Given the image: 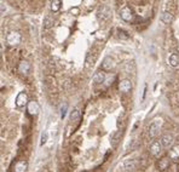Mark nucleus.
Returning <instances> with one entry per match:
<instances>
[{"instance_id": "1", "label": "nucleus", "mask_w": 179, "mask_h": 172, "mask_svg": "<svg viewBox=\"0 0 179 172\" xmlns=\"http://www.w3.org/2000/svg\"><path fill=\"white\" fill-rule=\"evenodd\" d=\"M161 126H162V119H161V118H155V119L150 123L149 127H148L149 137H150V138H155V137L159 135Z\"/></svg>"}, {"instance_id": "2", "label": "nucleus", "mask_w": 179, "mask_h": 172, "mask_svg": "<svg viewBox=\"0 0 179 172\" xmlns=\"http://www.w3.org/2000/svg\"><path fill=\"white\" fill-rule=\"evenodd\" d=\"M97 17L101 22H107L111 18V9L107 5H103L99 7L98 12H97Z\"/></svg>"}, {"instance_id": "3", "label": "nucleus", "mask_w": 179, "mask_h": 172, "mask_svg": "<svg viewBox=\"0 0 179 172\" xmlns=\"http://www.w3.org/2000/svg\"><path fill=\"white\" fill-rule=\"evenodd\" d=\"M138 167H139L138 160H126L120 165V170L124 172H133Z\"/></svg>"}, {"instance_id": "4", "label": "nucleus", "mask_w": 179, "mask_h": 172, "mask_svg": "<svg viewBox=\"0 0 179 172\" xmlns=\"http://www.w3.org/2000/svg\"><path fill=\"white\" fill-rule=\"evenodd\" d=\"M22 40V37L18 32H10L7 35H6V43L10 45V46H17Z\"/></svg>"}, {"instance_id": "5", "label": "nucleus", "mask_w": 179, "mask_h": 172, "mask_svg": "<svg viewBox=\"0 0 179 172\" xmlns=\"http://www.w3.org/2000/svg\"><path fill=\"white\" fill-rule=\"evenodd\" d=\"M162 148H163V146L160 141H154L150 144V147H149V152H150V154L153 156H159L162 153Z\"/></svg>"}, {"instance_id": "6", "label": "nucleus", "mask_w": 179, "mask_h": 172, "mask_svg": "<svg viewBox=\"0 0 179 172\" xmlns=\"http://www.w3.org/2000/svg\"><path fill=\"white\" fill-rule=\"evenodd\" d=\"M120 17H121L125 22H133V21H134V13H133V11H132L128 6H125L124 9H121V11H120Z\"/></svg>"}, {"instance_id": "7", "label": "nucleus", "mask_w": 179, "mask_h": 172, "mask_svg": "<svg viewBox=\"0 0 179 172\" xmlns=\"http://www.w3.org/2000/svg\"><path fill=\"white\" fill-rule=\"evenodd\" d=\"M114 67H115V61L113 57H110V56L104 57V60L102 62V69L104 72H110L114 69Z\"/></svg>"}, {"instance_id": "8", "label": "nucleus", "mask_w": 179, "mask_h": 172, "mask_svg": "<svg viewBox=\"0 0 179 172\" xmlns=\"http://www.w3.org/2000/svg\"><path fill=\"white\" fill-rule=\"evenodd\" d=\"M132 82H131V80H128V79H124V80H121L120 82H119V90H120L122 93H128V92H131L132 91Z\"/></svg>"}, {"instance_id": "9", "label": "nucleus", "mask_w": 179, "mask_h": 172, "mask_svg": "<svg viewBox=\"0 0 179 172\" xmlns=\"http://www.w3.org/2000/svg\"><path fill=\"white\" fill-rule=\"evenodd\" d=\"M27 110H28V113L31 114V115L35 117V115H38L39 111H40V105H39L38 102L31 101V102L28 103V105H27Z\"/></svg>"}, {"instance_id": "10", "label": "nucleus", "mask_w": 179, "mask_h": 172, "mask_svg": "<svg viewBox=\"0 0 179 172\" xmlns=\"http://www.w3.org/2000/svg\"><path fill=\"white\" fill-rule=\"evenodd\" d=\"M28 103H29L28 102V95L24 91L19 92L18 96H17V98H16V105L18 108H23L24 105H28Z\"/></svg>"}, {"instance_id": "11", "label": "nucleus", "mask_w": 179, "mask_h": 172, "mask_svg": "<svg viewBox=\"0 0 179 172\" xmlns=\"http://www.w3.org/2000/svg\"><path fill=\"white\" fill-rule=\"evenodd\" d=\"M173 142H174V137L171 133H165L161 137V143L165 148H172L173 147Z\"/></svg>"}, {"instance_id": "12", "label": "nucleus", "mask_w": 179, "mask_h": 172, "mask_svg": "<svg viewBox=\"0 0 179 172\" xmlns=\"http://www.w3.org/2000/svg\"><path fill=\"white\" fill-rule=\"evenodd\" d=\"M31 69H32L31 62H28V61H25V60H23V61L19 62V64H18V72H19L21 74L27 75V74H29Z\"/></svg>"}, {"instance_id": "13", "label": "nucleus", "mask_w": 179, "mask_h": 172, "mask_svg": "<svg viewBox=\"0 0 179 172\" xmlns=\"http://www.w3.org/2000/svg\"><path fill=\"white\" fill-rule=\"evenodd\" d=\"M121 137H122V130H117V131H115L111 135V137H110V144H111L113 148L117 147V144L120 143Z\"/></svg>"}, {"instance_id": "14", "label": "nucleus", "mask_w": 179, "mask_h": 172, "mask_svg": "<svg viewBox=\"0 0 179 172\" xmlns=\"http://www.w3.org/2000/svg\"><path fill=\"white\" fill-rule=\"evenodd\" d=\"M167 62L171 67L173 68H179V55L178 53H171L168 56V58H167Z\"/></svg>"}, {"instance_id": "15", "label": "nucleus", "mask_w": 179, "mask_h": 172, "mask_svg": "<svg viewBox=\"0 0 179 172\" xmlns=\"http://www.w3.org/2000/svg\"><path fill=\"white\" fill-rule=\"evenodd\" d=\"M169 165H171V159H169L168 156H163V158H161V159L159 160V162H157V168H159L160 171H166V170L169 167Z\"/></svg>"}, {"instance_id": "16", "label": "nucleus", "mask_w": 179, "mask_h": 172, "mask_svg": "<svg viewBox=\"0 0 179 172\" xmlns=\"http://www.w3.org/2000/svg\"><path fill=\"white\" fill-rule=\"evenodd\" d=\"M168 158L173 161H178L179 160V144H175L173 146L169 152H168Z\"/></svg>"}, {"instance_id": "17", "label": "nucleus", "mask_w": 179, "mask_h": 172, "mask_svg": "<svg viewBox=\"0 0 179 172\" xmlns=\"http://www.w3.org/2000/svg\"><path fill=\"white\" fill-rule=\"evenodd\" d=\"M28 168V162L25 160H18L13 167V172H25Z\"/></svg>"}, {"instance_id": "18", "label": "nucleus", "mask_w": 179, "mask_h": 172, "mask_svg": "<svg viewBox=\"0 0 179 172\" xmlns=\"http://www.w3.org/2000/svg\"><path fill=\"white\" fill-rule=\"evenodd\" d=\"M105 80V74L104 72H96L93 78H92V81L95 85H99V84H103Z\"/></svg>"}, {"instance_id": "19", "label": "nucleus", "mask_w": 179, "mask_h": 172, "mask_svg": "<svg viewBox=\"0 0 179 172\" xmlns=\"http://www.w3.org/2000/svg\"><path fill=\"white\" fill-rule=\"evenodd\" d=\"M161 21H162L165 24H169V23H172V21H173V13L169 12V11H165V12H162V15H161Z\"/></svg>"}, {"instance_id": "20", "label": "nucleus", "mask_w": 179, "mask_h": 172, "mask_svg": "<svg viewBox=\"0 0 179 172\" xmlns=\"http://www.w3.org/2000/svg\"><path fill=\"white\" fill-rule=\"evenodd\" d=\"M138 164H139V168H142V170H145L148 166H149V164H150V161H149V159L144 155V156H142V158H139V160H138Z\"/></svg>"}, {"instance_id": "21", "label": "nucleus", "mask_w": 179, "mask_h": 172, "mask_svg": "<svg viewBox=\"0 0 179 172\" xmlns=\"http://www.w3.org/2000/svg\"><path fill=\"white\" fill-rule=\"evenodd\" d=\"M53 25V18L51 16H46L44 18V28H46V29H50V28Z\"/></svg>"}, {"instance_id": "22", "label": "nucleus", "mask_w": 179, "mask_h": 172, "mask_svg": "<svg viewBox=\"0 0 179 172\" xmlns=\"http://www.w3.org/2000/svg\"><path fill=\"white\" fill-rule=\"evenodd\" d=\"M61 5H62L61 0H53V1L51 3V10L53 12H57L59 9H61Z\"/></svg>"}, {"instance_id": "23", "label": "nucleus", "mask_w": 179, "mask_h": 172, "mask_svg": "<svg viewBox=\"0 0 179 172\" xmlns=\"http://www.w3.org/2000/svg\"><path fill=\"white\" fill-rule=\"evenodd\" d=\"M79 119H80V111L75 108V109L70 113V120H72V121H78Z\"/></svg>"}, {"instance_id": "24", "label": "nucleus", "mask_w": 179, "mask_h": 172, "mask_svg": "<svg viewBox=\"0 0 179 172\" xmlns=\"http://www.w3.org/2000/svg\"><path fill=\"white\" fill-rule=\"evenodd\" d=\"M67 109H68V104L67 103H64L62 107H61V118L63 119L64 117H66V113H67Z\"/></svg>"}, {"instance_id": "25", "label": "nucleus", "mask_w": 179, "mask_h": 172, "mask_svg": "<svg viewBox=\"0 0 179 172\" xmlns=\"http://www.w3.org/2000/svg\"><path fill=\"white\" fill-rule=\"evenodd\" d=\"M138 146H139V141H138V139H134L133 143L131 144V149H136Z\"/></svg>"}, {"instance_id": "26", "label": "nucleus", "mask_w": 179, "mask_h": 172, "mask_svg": "<svg viewBox=\"0 0 179 172\" xmlns=\"http://www.w3.org/2000/svg\"><path fill=\"white\" fill-rule=\"evenodd\" d=\"M46 141H47V133H44V135L41 136V146L45 144Z\"/></svg>"}, {"instance_id": "27", "label": "nucleus", "mask_w": 179, "mask_h": 172, "mask_svg": "<svg viewBox=\"0 0 179 172\" xmlns=\"http://www.w3.org/2000/svg\"><path fill=\"white\" fill-rule=\"evenodd\" d=\"M6 10V7H5V5H4V3H1V13H4V11Z\"/></svg>"}, {"instance_id": "28", "label": "nucleus", "mask_w": 179, "mask_h": 172, "mask_svg": "<svg viewBox=\"0 0 179 172\" xmlns=\"http://www.w3.org/2000/svg\"><path fill=\"white\" fill-rule=\"evenodd\" d=\"M178 172H179V166H178Z\"/></svg>"}]
</instances>
